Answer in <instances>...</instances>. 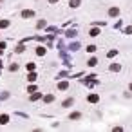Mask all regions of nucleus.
I'll list each match as a JSON object with an SVG mask.
<instances>
[{"label":"nucleus","instance_id":"0eeeda50","mask_svg":"<svg viewBox=\"0 0 132 132\" xmlns=\"http://www.w3.org/2000/svg\"><path fill=\"white\" fill-rule=\"evenodd\" d=\"M80 118H81L80 112H72V114H71V120H80Z\"/></svg>","mask_w":132,"mask_h":132},{"label":"nucleus","instance_id":"6e6552de","mask_svg":"<svg viewBox=\"0 0 132 132\" xmlns=\"http://www.w3.org/2000/svg\"><path fill=\"white\" fill-rule=\"evenodd\" d=\"M60 89H62V90L69 89V83H67V81H62V83H60Z\"/></svg>","mask_w":132,"mask_h":132},{"label":"nucleus","instance_id":"9b49d317","mask_svg":"<svg viewBox=\"0 0 132 132\" xmlns=\"http://www.w3.org/2000/svg\"><path fill=\"white\" fill-rule=\"evenodd\" d=\"M53 99H54V96H53V94H49V96H45V101H47V103H51Z\"/></svg>","mask_w":132,"mask_h":132},{"label":"nucleus","instance_id":"7ed1b4c3","mask_svg":"<svg viewBox=\"0 0 132 132\" xmlns=\"http://www.w3.org/2000/svg\"><path fill=\"white\" fill-rule=\"evenodd\" d=\"M98 99H99V98H98V94H90V96H89V101H90V103H96Z\"/></svg>","mask_w":132,"mask_h":132},{"label":"nucleus","instance_id":"6ab92c4d","mask_svg":"<svg viewBox=\"0 0 132 132\" xmlns=\"http://www.w3.org/2000/svg\"><path fill=\"white\" fill-rule=\"evenodd\" d=\"M130 90H132V85H130Z\"/></svg>","mask_w":132,"mask_h":132},{"label":"nucleus","instance_id":"f03ea898","mask_svg":"<svg viewBox=\"0 0 132 132\" xmlns=\"http://www.w3.org/2000/svg\"><path fill=\"white\" fill-rule=\"evenodd\" d=\"M80 4H81V0H69V6L71 7H78Z\"/></svg>","mask_w":132,"mask_h":132},{"label":"nucleus","instance_id":"a211bd4d","mask_svg":"<svg viewBox=\"0 0 132 132\" xmlns=\"http://www.w3.org/2000/svg\"><path fill=\"white\" fill-rule=\"evenodd\" d=\"M49 2H51V4H54V2H58V0H49Z\"/></svg>","mask_w":132,"mask_h":132},{"label":"nucleus","instance_id":"f3484780","mask_svg":"<svg viewBox=\"0 0 132 132\" xmlns=\"http://www.w3.org/2000/svg\"><path fill=\"white\" fill-rule=\"evenodd\" d=\"M110 71H120V65H110Z\"/></svg>","mask_w":132,"mask_h":132},{"label":"nucleus","instance_id":"f8f14e48","mask_svg":"<svg viewBox=\"0 0 132 132\" xmlns=\"http://www.w3.org/2000/svg\"><path fill=\"white\" fill-rule=\"evenodd\" d=\"M27 80H29V81H34V80H36V74H33V72H31V74L27 76Z\"/></svg>","mask_w":132,"mask_h":132},{"label":"nucleus","instance_id":"39448f33","mask_svg":"<svg viewBox=\"0 0 132 132\" xmlns=\"http://www.w3.org/2000/svg\"><path fill=\"white\" fill-rule=\"evenodd\" d=\"M33 15H34L33 11H22V16H24V18H31Z\"/></svg>","mask_w":132,"mask_h":132},{"label":"nucleus","instance_id":"ddd939ff","mask_svg":"<svg viewBox=\"0 0 132 132\" xmlns=\"http://www.w3.org/2000/svg\"><path fill=\"white\" fill-rule=\"evenodd\" d=\"M7 25H9L7 20H0V27H7Z\"/></svg>","mask_w":132,"mask_h":132},{"label":"nucleus","instance_id":"dca6fc26","mask_svg":"<svg viewBox=\"0 0 132 132\" xmlns=\"http://www.w3.org/2000/svg\"><path fill=\"white\" fill-rule=\"evenodd\" d=\"M36 27H38V29H40V27H45V22H44V20L38 22V24H36Z\"/></svg>","mask_w":132,"mask_h":132},{"label":"nucleus","instance_id":"20e7f679","mask_svg":"<svg viewBox=\"0 0 132 132\" xmlns=\"http://www.w3.org/2000/svg\"><path fill=\"white\" fill-rule=\"evenodd\" d=\"M7 121H9V116H7V114H4V116H0V123H2V125H6V123H7Z\"/></svg>","mask_w":132,"mask_h":132},{"label":"nucleus","instance_id":"f257e3e1","mask_svg":"<svg viewBox=\"0 0 132 132\" xmlns=\"http://www.w3.org/2000/svg\"><path fill=\"white\" fill-rule=\"evenodd\" d=\"M118 13H120L118 7H110V9H109V16H118Z\"/></svg>","mask_w":132,"mask_h":132},{"label":"nucleus","instance_id":"4468645a","mask_svg":"<svg viewBox=\"0 0 132 132\" xmlns=\"http://www.w3.org/2000/svg\"><path fill=\"white\" fill-rule=\"evenodd\" d=\"M87 51H89V53H94V51H96V45H89Z\"/></svg>","mask_w":132,"mask_h":132},{"label":"nucleus","instance_id":"aec40b11","mask_svg":"<svg viewBox=\"0 0 132 132\" xmlns=\"http://www.w3.org/2000/svg\"><path fill=\"white\" fill-rule=\"evenodd\" d=\"M0 2H2V0H0Z\"/></svg>","mask_w":132,"mask_h":132},{"label":"nucleus","instance_id":"2eb2a0df","mask_svg":"<svg viewBox=\"0 0 132 132\" xmlns=\"http://www.w3.org/2000/svg\"><path fill=\"white\" fill-rule=\"evenodd\" d=\"M98 34H99L98 29H92V31H90V36H98Z\"/></svg>","mask_w":132,"mask_h":132},{"label":"nucleus","instance_id":"423d86ee","mask_svg":"<svg viewBox=\"0 0 132 132\" xmlns=\"http://www.w3.org/2000/svg\"><path fill=\"white\" fill-rule=\"evenodd\" d=\"M72 103H74V99H72V98H69V99H65V101H63V107H71Z\"/></svg>","mask_w":132,"mask_h":132},{"label":"nucleus","instance_id":"1a4fd4ad","mask_svg":"<svg viewBox=\"0 0 132 132\" xmlns=\"http://www.w3.org/2000/svg\"><path fill=\"white\" fill-rule=\"evenodd\" d=\"M36 54H40V56H44V54H45V49H44V47H38V49H36Z\"/></svg>","mask_w":132,"mask_h":132},{"label":"nucleus","instance_id":"9d476101","mask_svg":"<svg viewBox=\"0 0 132 132\" xmlns=\"http://www.w3.org/2000/svg\"><path fill=\"white\" fill-rule=\"evenodd\" d=\"M96 63H98V60H96V58H90V60H89V65H90V67H94Z\"/></svg>","mask_w":132,"mask_h":132}]
</instances>
